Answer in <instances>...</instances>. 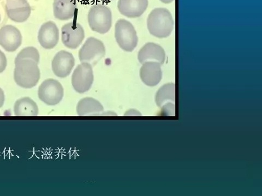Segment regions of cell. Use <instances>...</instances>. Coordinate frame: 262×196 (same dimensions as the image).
Wrapping results in <instances>:
<instances>
[{
  "label": "cell",
  "mask_w": 262,
  "mask_h": 196,
  "mask_svg": "<svg viewBox=\"0 0 262 196\" xmlns=\"http://www.w3.org/2000/svg\"><path fill=\"white\" fill-rule=\"evenodd\" d=\"M38 64L32 59H15L14 79L16 84L27 89L36 86L40 76Z\"/></svg>",
  "instance_id": "1"
},
{
  "label": "cell",
  "mask_w": 262,
  "mask_h": 196,
  "mask_svg": "<svg viewBox=\"0 0 262 196\" xmlns=\"http://www.w3.org/2000/svg\"><path fill=\"white\" fill-rule=\"evenodd\" d=\"M147 27L152 36L160 38H166L174 29V20L166 8H155L147 18Z\"/></svg>",
  "instance_id": "2"
},
{
  "label": "cell",
  "mask_w": 262,
  "mask_h": 196,
  "mask_svg": "<svg viewBox=\"0 0 262 196\" xmlns=\"http://www.w3.org/2000/svg\"><path fill=\"white\" fill-rule=\"evenodd\" d=\"M90 28L100 34H105L112 26V13L110 8L102 4L95 5L90 8L88 15Z\"/></svg>",
  "instance_id": "3"
},
{
  "label": "cell",
  "mask_w": 262,
  "mask_h": 196,
  "mask_svg": "<svg viewBox=\"0 0 262 196\" xmlns=\"http://www.w3.org/2000/svg\"><path fill=\"white\" fill-rule=\"evenodd\" d=\"M115 38L119 47L126 52H133L137 47L138 38L132 23L125 19H119L115 26Z\"/></svg>",
  "instance_id": "4"
},
{
  "label": "cell",
  "mask_w": 262,
  "mask_h": 196,
  "mask_svg": "<svg viewBox=\"0 0 262 196\" xmlns=\"http://www.w3.org/2000/svg\"><path fill=\"white\" fill-rule=\"evenodd\" d=\"M105 55V47L101 40L89 37L79 52V59L81 62L88 63L95 66Z\"/></svg>",
  "instance_id": "5"
},
{
  "label": "cell",
  "mask_w": 262,
  "mask_h": 196,
  "mask_svg": "<svg viewBox=\"0 0 262 196\" xmlns=\"http://www.w3.org/2000/svg\"><path fill=\"white\" fill-rule=\"evenodd\" d=\"M94 80L93 66L86 62L79 64L74 70L72 76V86L79 93H84L89 91Z\"/></svg>",
  "instance_id": "6"
},
{
  "label": "cell",
  "mask_w": 262,
  "mask_h": 196,
  "mask_svg": "<svg viewBox=\"0 0 262 196\" xmlns=\"http://www.w3.org/2000/svg\"><path fill=\"white\" fill-rule=\"evenodd\" d=\"M64 90L60 82L48 79L40 85L38 91L39 100L49 106L58 104L62 101Z\"/></svg>",
  "instance_id": "7"
},
{
  "label": "cell",
  "mask_w": 262,
  "mask_h": 196,
  "mask_svg": "<svg viewBox=\"0 0 262 196\" xmlns=\"http://www.w3.org/2000/svg\"><path fill=\"white\" fill-rule=\"evenodd\" d=\"M85 31L79 23L70 22L61 29L62 42L66 47L76 49L83 42Z\"/></svg>",
  "instance_id": "8"
},
{
  "label": "cell",
  "mask_w": 262,
  "mask_h": 196,
  "mask_svg": "<svg viewBox=\"0 0 262 196\" xmlns=\"http://www.w3.org/2000/svg\"><path fill=\"white\" fill-rule=\"evenodd\" d=\"M6 12L11 20L21 23L29 19L31 8L27 0H6Z\"/></svg>",
  "instance_id": "9"
},
{
  "label": "cell",
  "mask_w": 262,
  "mask_h": 196,
  "mask_svg": "<svg viewBox=\"0 0 262 196\" xmlns=\"http://www.w3.org/2000/svg\"><path fill=\"white\" fill-rule=\"evenodd\" d=\"M75 65V60L70 52L61 51L57 53L52 62V70L54 75L59 78L68 77Z\"/></svg>",
  "instance_id": "10"
},
{
  "label": "cell",
  "mask_w": 262,
  "mask_h": 196,
  "mask_svg": "<svg viewBox=\"0 0 262 196\" xmlns=\"http://www.w3.org/2000/svg\"><path fill=\"white\" fill-rule=\"evenodd\" d=\"M21 44L22 35L17 28L11 24H7L0 29V45L6 52H15Z\"/></svg>",
  "instance_id": "11"
},
{
  "label": "cell",
  "mask_w": 262,
  "mask_h": 196,
  "mask_svg": "<svg viewBox=\"0 0 262 196\" xmlns=\"http://www.w3.org/2000/svg\"><path fill=\"white\" fill-rule=\"evenodd\" d=\"M38 42L46 49H52L59 43V30L52 21L45 22L41 26L38 35Z\"/></svg>",
  "instance_id": "12"
},
{
  "label": "cell",
  "mask_w": 262,
  "mask_h": 196,
  "mask_svg": "<svg viewBox=\"0 0 262 196\" xmlns=\"http://www.w3.org/2000/svg\"><path fill=\"white\" fill-rule=\"evenodd\" d=\"M148 0H119L118 8L119 12L126 17H140L148 6Z\"/></svg>",
  "instance_id": "13"
},
{
  "label": "cell",
  "mask_w": 262,
  "mask_h": 196,
  "mask_svg": "<svg viewBox=\"0 0 262 196\" xmlns=\"http://www.w3.org/2000/svg\"><path fill=\"white\" fill-rule=\"evenodd\" d=\"M162 72L161 64L157 62L149 61L143 64L140 70V77L143 83L154 87L160 83Z\"/></svg>",
  "instance_id": "14"
},
{
  "label": "cell",
  "mask_w": 262,
  "mask_h": 196,
  "mask_svg": "<svg viewBox=\"0 0 262 196\" xmlns=\"http://www.w3.org/2000/svg\"><path fill=\"white\" fill-rule=\"evenodd\" d=\"M138 59L139 62L142 64L153 61L163 64L166 60V54L163 48L159 45L154 43H147L139 51Z\"/></svg>",
  "instance_id": "15"
},
{
  "label": "cell",
  "mask_w": 262,
  "mask_h": 196,
  "mask_svg": "<svg viewBox=\"0 0 262 196\" xmlns=\"http://www.w3.org/2000/svg\"><path fill=\"white\" fill-rule=\"evenodd\" d=\"M77 8L76 0H54L53 12L55 18L60 20L72 19Z\"/></svg>",
  "instance_id": "16"
},
{
  "label": "cell",
  "mask_w": 262,
  "mask_h": 196,
  "mask_svg": "<svg viewBox=\"0 0 262 196\" xmlns=\"http://www.w3.org/2000/svg\"><path fill=\"white\" fill-rule=\"evenodd\" d=\"M103 111L102 104L93 97H87L81 100L77 106L79 116L98 115Z\"/></svg>",
  "instance_id": "17"
},
{
  "label": "cell",
  "mask_w": 262,
  "mask_h": 196,
  "mask_svg": "<svg viewBox=\"0 0 262 196\" xmlns=\"http://www.w3.org/2000/svg\"><path fill=\"white\" fill-rule=\"evenodd\" d=\"M16 116H36L38 114L37 104L29 97H24L16 101L14 105Z\"/></svg>",
  "instance_id": "18"
},
{
  "label": "cell",
  "mask_w": 262,
  "mask_h": 196,
  "mask_svg": "<svg viewBox=\"0 0 262 196\" xmlns=\"http://www.w3.org/2000/svg\"><path fill=\"white\" fill-rule=\"evenodd\" d=\"M176 86L174 84H168L159 89L156 95L155 101L159 107L171 102H175Z\"/></svg>",
  "instance_id": "19"
},
{
  "label": "cell",
  "mask_w": 262,
  "mask_h": 196,
  "mask_svg": "<svg viewBox=\"0 0 262 196\" xmlns=\"http://www.w3.org/2000/svg\"><path fill=\"white\" fill-rule=\"evenodd\" d=\"M39 54L37 49L33 46H29L23 49L15 59H29L35 61L38 63L39 62Z\"/></svg>",
  "instance_id": "20"
},
{
  "label": "cell",
  "mask_w": 262,
  "mask_h": 196,
  "mask_svg": "<svg viewBox=\"0 0 262 196\" xmlns=\"http://www.w3.org/2000/svg\"><path fill=\"white\" fill-rule=\"evenodd\" d=\"M7 64V58L5 54L0 50V73H2L6 68Z\"/></svg>",
  "instance_id": "21"
},
{
  "label": "cell",
  "mask_w": 262,
  "mask_h": 196,
  "mask_svg": "<svg viewBox=\"0 0 262 196\" xmlns=\"http://www.w3.org/2000/svg\"><path fill=\"white\" fill-rule=\"evenodd\" d=\"M5 100V93L3 90L0 88V108H2L4 105Z\"/></svg>",
  "instance_id": "22"
},
{
  "label": "cell",
  "mask_w": 262,
  "mask_h": 196,
  "mask_svg": "<svg viewBox=\"0 0 262 196\" xmlns=\"http://www.w3.org/2000/svg\"><path fill=\"white\" fill-rule=\"evenodd\" d=\"M160 1L165 4H169L174 2V0H160Z\"/></svg>",
  "instance_id": "23"
},
{
  "label": "cell",
  "mask_w": 262,
  "mask_h": 196,
  "mask_svg": "<svg viewBox=\"0 0 262 196\" xmlns=\"http://www.w3.org/2000/svg\"><path fill=\"white\" fill-rule=\"evenodd\" d=\"M0 21H1V15H0Z\"/></svg>",
  "instance_id": "24"
}]
</instances>
